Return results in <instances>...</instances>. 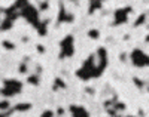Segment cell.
Listing matches in <instances>:
<instances>
[{
  "label": "cell",
  "mask_w": 149,
  "mask_h": 117,
  "mask_svg": "<svg viewBox=\"0 0 149 117\" xmlns=\"http://www.w3.org/2000/svg\"><path fill=\"white\" fill-rule=\"evenodd\" d=\"M107 50L104 47H98L94 54H91L78 68L76 76L81 80H91L100 77L107 67Z\"/></svg>",
  "instance_id": "6da1fadb"
},
{
  "label": "cell",
  "mask_w": 149,
  "mask_h": 117,
  "mask_svg": "<svg viewBox=\"0 0 149 117\" xmlns=\"http://www.w3.org/2000/svg\"><path fill=\"white\" fill-rule=\"evenodd\" d=\"M22 89V82L17 79H6L3 80V87L0 89V95H3L5 98H12L21 92Z\"/></svg>",
  "instance_id": "7a4b0ae2"
},
{
  "label": "cell",
  "mask_w": 149,
  "mask_h": 117,
  "mask_svg": "<svg viewBox=\"0 0 149 117\" xmlns=\"http://www.w3.org/2000/svg\"><path fill=\"white\" fill-rule=\"evenodd\" d=\"M21 17L26 19L29 24H31L36 30L39 28V25L42 24V21H40V18H39V10H37L33 5H30V3L21 10Z\"/></svg>",
  "instance_id": "3957f363"
},
{
  "label": "cell",
  "mask_w": 149,
  "mask_h": 117,
  "mask_svg": "<svg viewBox=\"0 0 149 117\" xmlns=\"http://www.w3.org/2000/svg\"><path fill=\"white\" fill-rule=\"evenodd\" d=\"M74 54V37L72 34H67L63 40L60 42V59H64V58H70Z\"/></svg>",
  "instance_id": "277c9868"
},
{
  "label": "cell",
  "mask_w": 149,
  "mask_h": 117,
  "mask_svg": "<svg viewBox=\"0 0 149 117\" xmlns=\"http://www.w3.org/2000/svg\"><path fill=\"white\" fill-rule=\"evenodd\" d=\"M130 61L134 67H139V68H145V67H149V55L146 54L145 50L136 47L131 50L130 54Z\"/></svg>",
  "instance_id": "5b68a950"
},
{
  "label": "cell",
  "mask_w": 149,
  "mask_h": 117,
  "mask_svg": "<svg viewBox=\"0 0 149 117\" xmlns=\"http://www.w3.org/2000/svg\"><path fill=\"white\" fill-rule=\"evenodd\" d=\"M69 113L72 117H90V111L86 110L84 105H78V104H73L69 107Z\"/></svg>",
  "instance_id": "8992f818"
},
{
  "label": "cell",
  "mask_w": 149,
  "mask_h": 117,
  "mask_svg": "<svg viewBox=\"0 0 149 117\" xmlns=\"http://www.w3.org/2000/svg\"><path fill=\"white\" fill-rule=\"evenodd\" d=\"M130 14V8H124V9H118L115 12V24H124L127 21V17Z\"/></svg>",
  "instance_id": "52a82bcc"
},
{
  "label": "cell",
  "mask_w": 149,
  "mask_h": 117,
  "mask_svg": "<svg viewBox=\"0 0 149 117\" xmlns=\"http://www.w3.org/2000/svg\"><path fill=\"white\" fill-rule=\"evenodd\" d=\"M73 21V15L70 14H66V10L61 8L60 10V15H58V22H72Z\"/></svg>",
  "instance_id": "ba28073f"
},
{
  "label": "cell",
  "mask_w": 149,
  "mask_h": 117,
  "mask_svg": "<svg viewBox=\"0 0 149 117\" xmlns=\"http://www.w3.org/2000/svg\"><path fill=\"white\" fill-rule=\"evenodd\" d=\"M104 2L106 0H90V12H95L97 9H100Z\"/></svg>",
  "instance_id": "9c48e42d"
},
{
  "label": "cell",
  "mask_w": 149,
  "mask_h": 117,
  "mask_svg": "<svg viewBox=\"0 0 149 117\" xmlns=\"http://www.w3.org/2000/svg\"><path fill=\"white\" fill-rule=\"evenodd\" d=\"M30 104L29 102H24V104H18V105H15L14 107V111H27V110H30Z\"/></svg>",
  "instance_id": "30bf717a"
},
{
  "label": "cell",
  "mask_w": 149,
  "mask_h": 117,
  "mask_svg": "<svg viewBox=\"0 0 149 117\" xmlns=\"http://www.w3.org/2000/svg\"><path fill=\"white\" fill-rule=\"evenodd\" d=\"M9 110H10L9 101H2L0 102V111H9Z\"/></svg>",
  "instance_id": "8fae6325"
},
{
  "label": "cell",
  "mask_w": 149,
  "mask_h": 117,
  "mask_svg": "<svg viewBox=\"0 0 149 117\" xmlns=\"http://www.w3.org/2000/svg\"><path fill=\"white\" fill-rule=\"evenodd\" d=\"M27 82L30 85H39V77H37V76H30L27 79Z\"/></svg>",
  "instance_id": "7c38bea8"
},
{
  "label": "cell",
  "mask_w": 149,
  "mask_h": 117,
  "mask_svg": "<svg viewBox=\"0 0 149 117\" xmlns=\"http://www.w3.org/2000/svg\"><path fill=\"white\" fill-rule=\"evenodd\" d=\"M3 46H5V49H10V50L15 49L14 43H12V42H8V40H3Z\"/></svg>",
  "instance_id": "4fadbf2b"
},
{
  "label": "cell",
  "mask_w": 149,
  "mask_h": 117,
  "mask_svg": "<svg viewBox=\"0 0 149 117\" xmlns=\"http://www.w3.org/2000/svg\"><path fill=\"white\" fill-rule=\"evenodd\" d=\"M55 114H54V111L52 110H45L42 114H40V117H54Z\"/></svg>",
  "instance_id": "5bb4252c"
},
{
  "label": "cell",
  "mask_w": 149,
  "mask_h": 117,
  "mask_svg": "<svg viewBox=\"0 0 149 117\" xmlns=\"http://www.w3.org/2000/svg\"><path fill=\"white\" fill-rule=\"evenodd\" d=\"M55 87H66V83L61 79H55Z\"/></svg>",
  "instance_id": "9a60e30c"
},
{
  "label": "cell",
  "mask_w": 149,
  "mask_h": 117,
  "mask_svg": "<svg viewBox=\"0 0 149 117\" xmlns=\"http://www.w3.org/2000/svg\"><path fill=\"white\" fill-rule=\"evenodd\" d=\"M90 37H91V39H97V37H98V31H97V30H91V31H90Z\"/></svg>",
  "instance_id": "2e32d148"
},
{
  "label": "cell",
  "mask_w": 149,
  "mask_h": 117,
  "mask_svg": "<svg viewBox=\"0 0 149 117\" xmlns=\"http://www.w3.org/2000/svg\"><path fill=\"white\" fill-rule=\"evenodd\" d=\"M27 71V65H26V64H21V65H19V73H26Z\"/></svg>",
  "instance_id": "e0dca14e"
},
{
  "label": "cell",
  "mask_w": 149,
  "mask_h": 117,
  "mask_svg": "<svg viewBox=\"0 0 149 117\" xmlns=\"http://www.w3.org/2000/svg\"><path fill=\"white\" fill-rule=\"evenodd\" d=\"M37 50H39V52H43L45 49L42 47V45H37Z\"/></svg>",
  "instance_id": "ac0fdd59"
},
{
  "label": "cell",
  "mask_w": 149,
  "mask_h": 117,
  "mask_svg": "<svg viewBox=\"0 0 149 117\" xmlns=\"http://www.w3.org/2000/svg\"><path fill=\"white\" fill-rule=\"evenodd\" d=\"M115 117H119V116H115ZM127 117H134V116H127Z\"/></svg>",
  "instance_id": "d6986e66"
}]
</instances>
